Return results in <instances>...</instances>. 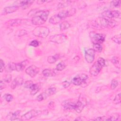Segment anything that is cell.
<instances>
[{
    "label": "cell",
    "mask_w": 121,
    "mask_h": 121,
    "mask_svg": "<svg viewBox=\"0 0 121 121\" xmlns=\"http://www.w3.org/2000/svg\"><path fill=\"white\" fill-rule=\"evenodd\" d=\"M49 13L50 12L48 10H39L33 17L31 20L32 24L36 26H40L43 24L47 20Z\"/></svg>",
    "instance_id": "1"
},
{
    "label": "cell",
    "mask_w": 121,
    "mask_h": 121,
    "mask_svg": "<svg viewBox=\"0 0 121 121\" xmlns=\"http://www.w3.org/2000/svg\"><path fill=\"white\" fill-rule=\"evenodd\" d=\"M95 23L98 27L101 28H111L116 26V22L115 21L103 17L97 18L95 21Z\"/></svg>",
    "instance_id": "2"
},
{
    "label": "cell",
    "mask_w": 121,
    "mask_h": 121,
    "mask_svg": "<svg viewBox=\"0 0 121 121\" xmlns=\"http://www.w3.org/2000/svg\"><path fill=\"white\" fill-rule=\"evenodd\" d=\"M50 33L49 29L44 26H38L33 30V34L37 37L45 38L47 37Z\"/></svg>",
    "instance_id": "3"
},
{
    "label": "cell",
    "mask_w": 121,
    "mask_h": 121,
    "mask_svg": "<svg viewBox=\"0 0 121 121\" xmlns=\"http://www.w3.org/2000/svg\"><path fill=\"white\" fill-rule=\"evenodd\" d=\"M28 64L29 61L27 60L17 63L10 62L8 65V69L10 71L15 70L17 71H20L23 70Z\"/></svg>",
    "instance_id": "4"
},
{
    "label": "cell",
    "mask_w": 121,
    "mask_h": 121,
    "mask_svg": "<svg viewBox=\"0 0 121 121\" xmlns=\"http://www.w3.org/2000/svg\"><path fill=\"white\" fill-rule=\"evenodd\" d=\"M89 36L93 43H97L101 44L104 41L105 38V35L103 34L96 33L94 32L90 33Z\"/></svg>",
    "instance_id": "5"
},
{
    "label": "cell",
    "mask_w": 121,
    "mask_h": 121,
    "mask_svg": "<svg viewBox=\"0 0 121 121\" xmlns=\"http://www.w3.org/2000/svg\"><path fill=\"white\" fill-rule=\"evenodd\" d=\"M88 76L85 74H81L74 77L71 80V83L76 86H79L86 82L88 79Z\"/></svg>",
    "instance_id": "6"
},
{
    "label": "cell",
    "mask_w": 121,
    "mask_h": 121,
    "mask_svg": "<svg viewBox=\"0 0 121 121\" xmlns=\"http://www.w3.org/2000/svg\"><path fill=\"white\" fill-rule=\"evenodd\" d=\"M102 17L108 19L119 18L120 13L118 10H106L102 13Z\"/></svg>",
    "instance_id": "7"
},
{
    "label": "cell",
    "mask_w": 121,
    "mask_h": 121,
    "mask_svg": "<svg viewBox=\"0 0 121 121\" xmlns=\"http://www.w3.org/2000/svg\"><path fill=\"white\" fill-rule=\"evenodd\" d=\"M67 39V36L64 34H58L52 35L49 37V41L51 42L60 44L64 43Z\"/></svg>",
    "instance_id": "8"
},
{
    "label": "cell",
    "mask_w": 121,
    "mask_h": 121,
    "mask_svg": "<svg viewBox=\"0 0 121 121\" xmlns=\"http://www.w3.org/2000/svg\"><path fill=\"white\" fill-rule=\"evenodd\" d=\"M40 111H38L35 109H32L27 112L22 116H21L20 119L22 121L29 120L34 117H35L38 116L40 114Z\"/></svg>",
    "instance_id": "9"
},
{
    "label": "cell",
    "mask_w": 121,
    "mask_h": 121,
    "mask_svg": "<svg viewBox=\"0 0 121 121\" xmlns=\"http://www.w3.org/2000/svg\"><path fill=\"white\" fill-rule=\"evenodd\" d=\"M103 67L97 61L91 66L89 72L92 76H96L100 72Z\"/></svg>",
    "instance_id": "10"
},
{
    "label": "cell",
    "mask_w": 121,
    "mask_h": 121,
    "mask_svg": "<svg viewBox=\"0 0 121 121\" xmlns=\"http://www.w3.org/2000/svg\"><path fill=\"white\" fill-rule=\"evenodd\" d=\"M95 51L93 49H88L85 51V58L87 62L92 63L95 59Z\"/></svg>",
    "instance_id": "11"
},
{
    "label": "cell",
    "mask_w": 121,
    "mask_h": 121,
    "mask_svg": "<svg viewBox=\"0 0 121 121\" xmlns=\"http://www.w3.org/2000/svg\"><path fill=\"white\" fill-rule=\"evenodd\" d=\"M39 69L35 65H31L26 69V73L32 78H34L39 73Z\"/></svg>",
    "instance_id": "12"
},
{
    "label": "cell",
    "mask_w": 121,
    "mask_h": 121,
    "mask_svg": "<svg viewBox=\"0 0 121 121\" xmlns=\"http://www.w3.org/2000/svg\"><path fill=\"white\" fill-rule=\"evenodd\" d=\"M76 103L72 102L70 100H66L62 101L61 104L63 108L66 110H75L76 107Z\"/></svg>",
    "instance_id": "13"
},
{
    "label": "cell",
    "mask_w": 121,
    "mask_h": 121,
    "mask_svg": "<svg viewBox=\"0 0 121 121\" xmlns=\"http://www.w3.org/2000/svg\"><path fill=\"white\" fill-rule=\"evenodd\" d=\"M18 8L19 7L17 5L12 6L6 7L4 9L3 13L4 15H6V14H10V13L14 12L18 9Z\"/></svg>",
    "instance_id": "14"
},
{
    "label": "cell",
    "mask_w": 121,
    "mask_h": 121,
    "mask_svg": "<svg viewBox=\"0 0 121 121\" xmlns=\"http://www.w3.org/2000/svg\"><path fill=\"white\" fill-rule=\"evenodd\" d=\"M20 112H21L20 111H17L13 112H10L7 115V118H8V120L10 121H15L17 120H21V119H18L20 115Z\"/></svg>",
    "instance_id": "15"
},
{
    "label": "cell",
    "mask_w": 121,
    "mask_h": 121,
    "mask_svg": "<svg viewBox=\"0 0 121 121\" xmlns=\"http://www.w3.org/2000/svg\"><path fill=\"white\" fill-rule=\"evenodd\" d=\"M62 19L60 17L59 15L58 14H55L52 16L49 20V22L52 25H55L59 23H60V21H61Z\"/></svg>",
    "instance_id": "16"
},
{
    "label": "cell",
    "mask_w": 121,
    "mask_h": 121,
    "mask_svg": "<svg viewBox=\"0 0 121 121\" xmlns=\"http://www.w3.org/2000/svg\"><path fill=\"white\" fill-rule=\"evenodd\" d=\"M34 0H22L19 2V4L18 5V7H22L23 8H25L26 9L29 7L31 5H32Z\"/></svg>",
    "instance_id": "17"
},
{
    "label": "cell",
    "mask_w": 121,
    "mask_h": 121,
    "mask_svg": "<svg viewBox=\"0 0 121 121\" xmlns=\"http://www.w3.org/2000/svg\"><path fill=\"white\" fill-rule=\"evenodd\" d=\"M42 73L43 75L46 77L55 76L56 74L55 71L51 69H45L43 71Z\"/></svg>",
    "instance_id": "18"
},
{
    "label": "cell",
    "mask_w": 121,
    "mask_h": 121,
    "mask_svg": "<svg viewBox=\"0 0 121 121\" xmlns=\"http://www.w3.org/2000/svg\"><path fill=\"white\" fill-rule=\"evenodd\" d=\"M56 91H56V89L55 87H51L48 88L46 90H45L43 92V93H44V94H45V95H46V96L47 98L48 96L55 94L56 93Z\"/></svg>",
    "instance_id": "19"
},
{
    "label": "cell",
    "mask_w": 121,
    "mask_h": 121,
    "mask_svg": "<svg viewBox=\"0 0 121 121\" xmlns=\"http://www.w3.org/2000/svg\"><path fill=\"white\" fill-rule=\"evenodd\" d=\"M40 88V87L38 84H33L30 88L31 90L30 94L31 95H35L39 91Z\"/></svg>",
    "instance_id": "20"
},
{
    "label": "cell",
    "mask_w": 121,
    "mask_h": 121,
    "mask_svg": "<svg viewBox=\"0 0 121 121\" xmlns=\"http://www.w3.org/2000/svg\"><path fill=\"white\" fill-rule=\"evenodd\" d=\"M84 107V105L80 101L78 100L76 103V107L75 110L78 113H80L83 110Z\"/></svg>",
    "instance_id": "21"
},
{
    "label": "cell",
    "mask_w": 121,
    "mask_h": 121,
    "mask_svg": "<svg viewBox=\"0 0 121 121\" xmlns=\"http://www.w3.org/2000/svg\"><path fill=\"white\" fill-rule=\"evenodd\" d=\"M22 22V19H13L9 21L8 22V24L9 26H16L21 24Z\"/></svg>",
    "instance_id": "22"
},
{
    "label": "cell",
    "mask_w": 121,
    "mask_h": 121,
    "mask_svg": "<svg viewBox=\"0 0 121 121\" xmlns=\"http://www.w3.org/2000/svg\"><path fill=\"white\" fill-rule=\"evenodd\" d=\"M60 58L59 54H55L53 56H49L47 58V61L50 64H52L55 63Z\"/></svg>",
    "instance_id": "23"
},
{
    "label": "cell",
    "mask_w": 121,
    "mask_h": 121,
    "mask_svg": "<svg viewBox=\"0 0 121 121\" xmlns=\"http://www.w3.org/2000/svg\"><path fill=\"white\" fill-rule=\"evenodd\" d=\"M70 27V24L67 21L61 22L60 25V29L61 31L65 30Z\"/></svg>",
    "instance_id": "24"
},
{
    "label": "cell",
    "mask_w": 121,
    "mask_h": 121,
    "mask_svg": "<svg viewBox=\"0 0 121 121\" xmlns=\"http://www.w3.org/2000/svg\"><path fill=\"white\" fill-rule=\"evenodd\" d=\"M95 52H101L102 51L103 47L101 46V44L100 43H93V49Z\"/></svg>",
    "instance_id": "25"
},
{
    "label": "cell",
    "mask_w": 121,
    "mask_h": 121,
    "mask_svg": "<svg viewBox=\"0 0 121 121\" xmlns=\"http://www.w3.org/2000/svg\"><path fill=\"white\" fill-rule=\"evenodd\" d=\"M66 66L65 64L62 62L59 63L56 67V69L57 71H61L65 69Z\"/></svg>",
    "instance_id": "26"
},
{
    "label": "cell",
    "mask_w": 121,
    "mask_h": 121,
    "mask_svg": "<svg viewBox=\"0 0 121 121\" xmlns=\"http://www.w3.org/2000/svg\"><path fill=\"white\" fill-rule=\"evenodd\" d=\"M70 2V1H62V2L59 3V4L57 6L58 9H61V8H63L68 6Z\"/></svg>",
    "instance_id": "27"
},
{
    "label": "cell",
    "mask_w": 121,
    "mask_h": 121,
    "mask_svg": "<svg viewBox=\"0 0 121 121\" xmlns=\"http://www.w3.org/2000/svg\"><path fill=\"white\" fill-rule=\"evenodd\" d=\"M121 34H119L118 35H115L112 37V40L115 43L117 44H121Z\"/></svg>",
    "instance_id": "28"
},
{
    "label": "cell",
    "mask_w": 121,
    "mask_h": 121,
    "mask_svg": "<svg viewBox=\"0 0 121 121\" xmlns=\"http://www.w3.org/2000/svg\"><path fill=\"white\" fill-rule=\"evenodd\" d=\"M120 118V115L118 113H115L108 119H106L107 121H118Z\"/></svg>",
    "instance_id": "29"
},
{
    "label": "cell",
    "mask_w": 121,
    "mask_h": 121,
    "mask_svg": "<svg viewBox=\"0 0 121 121\" xmlns=\"http://www.w3.org/2000/svg\"><path fill=\"white\" fill-rule=\"evenodd\" d=\"M118 81L116 80V79H112L111 81V89L112 90H113L116 88V87L118 86Z\"/></svg>",
    "instance_id": "30"
},
{
    "label": "cell",
    "mask_w": 121,
    "mask_h": 121,
    "mask_svg": "<svg viewBox=\"0 0 121 121\" xmlns=\"http://www.w3.org/2000/svg\"><path fill=\"white\" fill-rule=\"evenodd\" d=\"M3 97L6 100V101L8 102H11L13 100V96L10 94H5L3 96Z\"/></svg>",
    "instance_id": "31"
},
{
    "label": "cell",
    "mask_w": 121,
    "mask_h": 121,
    "mask_svg": "<svg viewBox=\"0 0 121 121\" xmlns=\"http://www.w3.org/2000/svg\"><path fill=\"white\" fill-rule=\"evenodd\" d=\"M121 3V0H113L111 2V4L112 7L118 8L120 6Z\"/></svg>",
    "instance_id": "32"
},
{
    "label": "cell",
    "mask_w": 121,
    "mask_h": 121,
    "mask_svg": "<svg viewBox=\"0 0 121 121\" xmlns=\"http://www.w3.org/2000/svg\"><path fill=\"white\" fill-rule=\"evenodd\" d=\"M113 102L115 104H119L121 103V94H118L115 97Z\"/></svg>",
    "instance_id": "33"
},
{
    "label": "cell",
    "mask_w": 121,
    "mask_h": 121,
    "mask_svg": "<svg viewBox=\"0 0 121 121\" xmlns=\"http://www.w3.org/2000/svg\"><path fill=\"white\" fill-rule=\"evenodd\" d=\"M47 98L46 97L45 95L44 94V93L43 92L42 93L40 94V95H39L37 97H36V100L38 101H43L45 99H46Z\"/></svg>",
    "instance_id": "34"
},
{
    "label": "cell",
    "mask_w": 121,
    "mask_h": 121,
    "mask_svg": "<svg viewBox=\"0 0 121 121\" xmlns=\"http://www.w3.org/2000/svg\"><path fill=\"white\" fill-rule=\"evenodd\" d=\"M39 45V42L36 40H32L29 43V45L34 47H36Z\"/></svg>",
    "instance_id": "35"
},
{
    "label": "cell",
    "mask_w": 121,
    "mask_h": 121,
    "mask_svg": "<svg viewBox=\"0 0 121 121\" xmlns=\"http://www.w3.org/2000/svg\"><path fill=\"white\" fill-rule=\"evenodd\" d=\"M33 84V83L32 81L28 80V81H26V82H25V83H24V87L25 88L30 89V87L32 86V85Z\"/></svg>",
    "instance_id": "36"
},
{
    "label": "cell",
    "mask_w": 121,
    "mask_h": 121,
    "mask_svg": "<svg viewBox=\"0 0 121 121\" xmlns=\"http://www.w3.org/2000/svg\"><path fill=\"white\" fill-rule=\"evenodd\" d=\"M11 79H12V76L10 74H7L5 76V78H4V81L5 82L7 83H9L11 81Z\"/></svg>",
    "instance_id": "37"
},
{
    "label": "cell",
    "mask_w": 121,
    "mask_h": 121,
    "mask_svg": "<svg viewBox=\"0 0 121 121\" xmlns=\"http://www.w3.org/2000/svg\"><path fill=\"white\" fill-rule=\"evenodd\" d=\"M39 10L38 9H32L31 10V11H30L27 14L28 15V16H29V17H31V16H34L35 14Z\"/></svg>",
    "instance_id": "38"
},
{
    "label": "cell",
    "mask_w": 121,
    "mask_h": 121,
    "mask_svg": "<svg viewBox=\"0 0 121 121\" xmlns=\"http://www.w3.org/2000/svg\"><path fill=\"white\" fill-rule=\"evenodd\" d=\"M15 79H16V80L17 82L18 86H20V85H22L23 84V79L21 77H17Z\"/></svg>",
    "instance_id": "39"
},
{
    "label": "cell",
    "mask_w": 121,
    "mask_h": 121,
    "mask_svg": "<svg viewBox=\"0 0 121 121\" xmlns=\"http://www.w3.org/2000/svg\"><path fill=\"white\" fill-rule=\"evenodd\" d=\"M18 86L17 85V82L16 80V79L15 78L12 82L11 84V85H10V87L11 89H14L17 86Z\"/></svg>",
    "instance_id": "40"
},
{
    "label": "cell",
    "mask_w": 121,
    "mask_h": 121,
    "mask_svg": "<svg viewBox=\"0 0 121 121\" xmlns=\"http://www.w3.org/2000/svg\"><path fill=\"white\" fill-rule=\"evenodd\" d=\"M0 72H2L4 71V69H5V63L3 61V60L2 59H0Z\"/></svg>",
    "instance_id": "41"
},
{
    "label": "cell",
    "mask_w": 121,
    "mask_h": 121,
    "mask_svg": "<svg viewBox=\"0 0 121 121\" xmlns=\"http://www.w3.org/2000/svg\"><path fill=\"white\" fill-rule=\"evenodd\" d=\"M70 83L68 81H65L62 83V86H63V87H65V88H67L69 87L70 86Z\"/></svg>",
    "instance_id": "42"
},
{
    "label": "cell",
    "mask_w": 121,
    "mask_h": 121,
    "mask_svg": "<svg viewBox=\"0 0 121 121\" xmlns=\"http://www.w3.org/2000/svg\"><path fill=\"white\" fill-rule=\"evenodd\" d=\"M4 81L1 80H0V89L1 90L2 89H4L5 86H6V85L5 83H4Z\"/></svg>",
    "instance_id": "43"
},
{
    "label": "cell",
    "mask_w": 121,
    "mask_h": 121,
    "mask_svg": "<svg viewBox=\"0 0 121 121\" xmlns=\"http://www.w3.org/2000/svg\"><path fill=\"white\" fill-rule=\"evenodd\" d=\"M111 61L114 64H118V63H119L118 60L115 58H112Z\"/></svg>",
    "instance_id": "44"
},
{
    "label": "cell",
    "mask_w": 121,
    "mask_h": 121,
    "mask_svg": "<svg viewBox=\"0 0 121 121\" xmlns=\"http://www.w3.org/2000/svg\"><path fill=\"white\" fill-rule=\"evenodd\" d=\"M103 117H97L96 118L94 119L93 120H95V121H101V120H104V119H103Z\"/></svg>",
    "instance_id": "45"
},
{
    "label": "cell",
    "mask_w": 121,
    "mask_h": 121,
    "mask_svg": "<svg viewBox=\"0 0 121 121\" xmlns=\"http://www.w3.org/2000/svg\"><path fill=\"white\" fill-rule=\"evenodd\" d=\"M45 2H46V1H42V0H39V1H37V3H38V4H42V3H43Z\"/></svg>",
    "instance_id": "46"
}]
</instances>
